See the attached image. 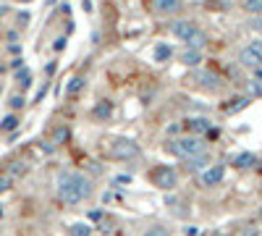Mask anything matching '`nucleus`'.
I'll use <instances>...</instances> for the list:
<instances>
[{"mask_svg":"<svg viewBox=\"0 0 262 236\" xmlns=\"http://www.w3.org/2000/svg\"><path fill=\"white\" fill-rule=\"evenodd\" d=\"M58 197L61 202L66 205H81L84 199L92 197V181L84 176V174H76V171H63L58 176Z\"/></svg>","mask_w":262,"mask_h":236,"instance_id":"nucleus-1","label":"nucleus"},{"mask_svg":"<svg viewBox=\"0 0 262 236\" xmlns=\"http://www.w3.org/2000/svg\"><path fill=\"white\" fill-rule=\"evenodd\" d=\"M171 152L176 158H181V160H192L196 155H202V152H207V147H204L202 137L189 134V137H179L176 142H171Z\"/></svg>","mask_w":262,"mask_h":236,"instance_id":"nucleus-2","label":"nucleus"},{"mask_svg":"<svg viewBox=\"0 0 262 236\" xmlns=\"http://www.w3.org/2000/svg\"><path fill=\"white\" fill-rule=\"evenodd\" d=\"M110 155L118 158V160H134L139 155V144L129 137H118L110 142Z\"/></svg>","mask_w":262,"mask_h":236,"instance_id":"nucleus-3","label":"nucleus"},{"mask_svg":"<svg viewBox=\"0 0 262 236\" xmlns=\"http://www.w3.org/2000/svg\"><path fill=\"white\" fill-rule=\"evenodd\" d=\"M239 63L247 68H262V40H255L252 45H247L244 50L239 53Z\"/></svg>","mask_w":262,"mask_h":236,"instance_id":"nucleus-4","label":"nucleus"},{"mask_svg":"<svg viewBox=\"0 0 262 236\" xmlns=\"http://www.w3.org/2000/svg\"><path fill=\"white\" fill-rule=\"evenodd\" d=\"M152 181H155V186H160L165 189V192H171V189H176V184H179V174H176L173 168H168V166H160L152 174Z\"/></svg>","mask_w":262,"mask_h":236,"instance_id":"nucleus-5","label":"nucleus"},{"mask_svg":"<svg viewBox=\"0 0 262 236\" xmlns=\"http://www.w3.org/2000/svg\"><path fill=\"white\" fill-rule=\"evenodd\" d=\"M223 178H226V168H223V166H210L207 171H202V174H199V184L202 186H218Z\"/></svg>","mask_w":262,"mask_h":236,"instance_id":"nucleus-6","label":"nucleus"},{"mask_svg":"<svg viewBox=\"0 0 262 236\" xmlns=\"http://www.w3.org/2000/svg\"><path fill=\"white\" fill-rule=\"evenodd\" d=\"M196 29H199V26H194L192 21H176V24L171 26V32H173L179 40H184V42L189 40V37H192V34H194Z\"/></svg>","mask_w":262,"mask_h":236,"instance_id":"nucleus-7","label":"nucleus"},{"mask_svg":"<svg viewBox=\"0 0 262 236\" xmlns=\"http://www.w3.org/2000/svg\"><path fill=\"white\" fill-rule=\"evenodd\" d=\"M181 63L184 66H189V68H196L202 63V50H194V48H186L181 53Z\"/></svg>","mask_w":262,"mask_h":236,"instance_id":"nucleus-8","label":"nucleus"},{"mask_svg":"<svg viewBox=\"0 0 262 236\" xmlns=\"http://www.w3.org/2000/svg\"><path fill=\"white\" fill-rule=\"evenodd\" d=\"M181 5V0H152V8L157 13H176Z\"/></svg>","mask_w":262,"mask_h":236,"instance_id":"nucleus-9","label":"nucleus"},{"mask_svg":"<svg viewBox=\"0 0 262 236\" xmlns=\"http://www.w3.org/2000/svg\"><path fill=\"white\" fill-rule=\"evenodd\" d=\"M186 168H189V171H199V174H202V171L210 168V155H207V152H202V155L186 160Z\"/></svg>","mask_w":262,"mask_h":236,"instance_id":"nucleus-10","label":"nucleus"},{"mask_svg":"<svg viewBox=\"0 0 262 236\" xmlns=\"http://www.w3.org/2000/svg\"><path fill=\"white\" fill-rule=\"evenodd\" d=\"M186 126H189V129L194 131V137H199V134H204V131H210V118H189V121H186Z\"/></svg>","mask_w":262,"mask_h":236,"instance_id":"nucleus-11","label":"nucleus"},{"mask_svg":"<svg viewBox=\"0 0 262 236\" xmlns=\"http://www.w3.org/2000/svg\"><path fill=\"white\" fill-rule=\"evenodd\" d=\"M196 81H199L202 87H207V89H218V76L212 74V71H202V74H196Z\"/></svg>","mask_w":262,"mask_h":236,"instance_id":"nucleus-12","label":"nucleus"},{"mask_svg":"<svg viewBox=\"0 0 262 236\" xmlns=\"http://www.w3.org/2000/svg\"><path fill=\"white\" fill-rule=\"evenodd\" d=\"M255 163H257V158L252 155V152H241V155L233 158V166H236V168H252Z\"/></svg>","mask_w":262,"mask_h":236,"instance_id":"nucleus-13","label":"nucleus"},{"mask_svg":"<svg viewBox=\"0 0 262 236\" xmlns=\"http://www.w3.org/2000/svg\"><path fill=\"white\" fill-rule=\"evenodd\" d=\"M110 113H113V105H110L108 100H102V103L95 105V116L102 118V121H105V118H110Z\"/></svg>","mask_w":262,"mask_h":236,"instance_id":"nucleus-14","label":"nucleus"},{"mask_svg":"<svg viewBox=\"0 0 262 236\" xmlns=\"http://www.w3.org/2000/svg\"><path fill=\"white\" fill-rule=\"evenodd\" d=\"M247 105H249L247 97H236V100H231V105L223 108V113H236V111H241V108H247Z\"/></svg>","mask_w":262,"mask_h":236,"instance_id":"nucleus-15","label":"nucleus"},{"mask_svg":"<svg viewBox=\"0 0 262 236\" xmlns=\"http://www.w3.org/2000/svg\"><path fill=\"white\" fill-rule=\"evenodd\" d=\"M171 56H173L171 45H157V48H155V58H157V60H168Z\"/></svg>","mask_w":262,"mask_h":236,"instance_id":"nucleus-16","label":"nucleus"},{"mask_svg":"<svg viewBox=\"0 0 262 236\" xmlns=\"http://www.w3.org/2000/svg\"><path fill=\"white\" fill-rule=\"evenodd\" d=\"M71 236H92V229L87 223H73L71 226Z\"/></svg>","mask_w":262,"mask_h":236,"instance_id":"nucleus-17","label":"nucleus"},{"mask_svg":"<svg viewBox=\"0 0 262 236\" xmlns=\"http://www.w3.org/2000/svg\"><path fill=\"white\" fill-rule=\"evenodd\" d=\"M144 236H171V231L165 229V226L160 223H155V226H149V229L144 231Z\"/></svg>","mask_w":262,"mask_h":236,"instance_id":"nucleus-18","label":"nucleus"},{"mask_svg":"<svg viewBox=\"0 0 262 236\" xmlns=\"http://www.w3.org/2000/svg\"><path fill=\"white\" fill-rule=\"evenodd\" d=\"M244 11L260 13V11H262V0H244Z\"/></svg>","mask_w":262,"mask_h":236,"instance_id":"nucleus-19","label":"nucleus"},{"mask_svg":"<svg viewBox=\"0 0 262 236\" xmlns=\"http://www.w3.org/2000/svg\"><path fill=\"white\" fill-rule=\"evenodd\" d=\"M113 229H116L113 218H108V215H105V221H102V223H100V231H102V234H110V231H113Z\"/></svg>","mask_w":262,"mask_h":236,"instance_id":"nucleus-20","label":"nucleus"},{"mask_svg":"<svg viewBox=\"0 0 262 236\" xmlns=\"http://www.w3.org/2000/svg\"><path fill=\"white\" fill-rule=\"evenodd\" d=\"M84 87V79L81 76H76V79H71V84H68V95H73V92H79V89Z\"/></svg>","mask_w":262,"mask_h":236,"instance_id":"nucleus-21","label":"nucleus"},{"mask_svg":"<svg viewBox=\"0 0 262 236\" xmlns=\"http://www.w3.org/2000/svg\"><path fill=\"white\" fill-rule=\"evenodd\" d=\"M89 221L102 223V221H105V210H89Z\"/></svg>","mask_w":262,"mask_h":236,"instance_id":"nucleus-22","label":"nucleus"},{"mask_svg":"<svg viewBox=\"0 0 262 236\" xmlns=\"http://www.w3.org/2000/svg\"><path fill=\"white\" fill-rule=\"evenodd\" d=\"M66 139H68V131H66V129L55 131V144H61V142H66Z\"/></svg>","mask_w":262,"mask_h":236,"instance_id":"nucleus-23","label":"nucleus"},{"mask_svg":"<svg viewBox=\"0 0 262 236\" xmlns=\"http://www.w3.org/2000/svg\"><path fill=\"white\" fill-rule=\"evenodd\" d=\"M16 123H18V121H16V116H8L5 121H3V129H13Z\"/></svg>","mask_w":262,"mask_h":236,"instance_id":"nucleus-24","label":"nucleus"},{"mask_svg":"<svg viewBox=\"0 0 262 236\" xmlns=\"http://www.w3.org/2000/svg\"><path fill=\"white\" fill-rule=\"evenodd\" d=\"M21 105H24V97H18V95L11 97V108H21Z\"/></svg>","mask_w":262,"mask_h":236,"instance_id":"nucleus-25","label":"nucleus"},{"mask_svg":"<svg viewBox=\"0 0 262 236\" xmlns=\"http://www.w3.org/2000/svg\"><path fill=\"white\" fill-rule=\"evenodd\" d=\"M8 184H11V178H0V192H5Z\"/></svg>","mask_w":262,"mask_h":236,"instance_id":"nucleus-26","label":"nucleus"},{"mask_svg":"<svg viewBox=\"0 0 262 236\" xmlns=\"http://www.w3.org/2000/svg\"><path fill=\"white\" fill-rule=\"evenodd\" d=\"M129 181H131L129 176H116V184H129Z\"/></svg>","mask_w":262,"mask_h":236,"instance_id":"nucleus-27","label":"nucleus"},{"mask_svg":"<svg viewBox=\"0 0 262 236\" xmlns=\"http://www.w3.org/2000/svg\"><path fill=\"white\" fill-rule=\"evenodd\" d=\"M186 234H189V236H199V229H194V226H192V229L186 231Z\"/></svg>","mask_w":262,"mask_h":236,"instance_id":"nucleus-28","label":"nucleus"}]
</instances>
